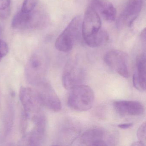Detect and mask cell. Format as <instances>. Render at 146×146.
Returning <instances> with one entry per match:
<instances>
[{
    "mask_svg": "<svg viewBox=\"0 0 146 146\" xmlns=\"http://www.w3.org/2000/svg\"><path fill=\"white\" fill-rule=\"evenodd\" d=\"M100 17L91 7L85 11L82 22V35L86 44L91 48L101 46L108 39V36L101 29Z\"/></svg>",
    "mask_w": 146,
    "mask_h": 146,
    "instance_id": "cell-1",
    "label": "cell"
},
{
    "mask_svg": "<svg viewBox=\"0 0 146 146\" xmlns=\"http://www.w3.org/2000/svg\"><path fill=\"white\" fill-rule=\"evenodd\" d=\"M67 99L68 106L79 111H85L91 109L94 102V91L90 86L79 84L70 90Z\"/></svg>",
    "mask_w": 146,
    "mask_h": 146,
    "instance_id": "cell-2",
    "label": "cell"
},
{
    "mask_svg": "<svg viewBox=\"0 0 146 146\" xmlns=\"http://www.w3.org/2000/svg\"><path fill=\"white\" fill-rule=\"evenodd\" d=\"M82 20L81 16L75 17L55 41L56 48L60 52H67L71 50L74 42L82 35Z\"/></svg>",
    "mask_w": 146,
    "mask_h": 146,
    "instance_id": "cell-3",
    "label": "cell"
},
{
    "mask_svg": "<svg viewBox=\"0 0 146 146\" xmlns=\"http://www.w3.org/2000/svg\"><path fill=\"white\" fill-rule=\"evenodd\" d=\"M34 10L29 13L24 12L21 10L18 12L13 19V28L16 29H36L44 27L47 22L46 15L41 11Z\"/></svg>",
    "mask_w": 146,
    "mask_h": 146,
    "instance_id": "cell-4",
    "label": "cell"
},
{
    "mask_svg": "<svg viewBox=\"0 0 146 146\" xmlns=\"http://www.w3.org/2000/svg\"><path fill=\"white\" fill-rule=\"evenodd\" d=\"M47 67L45 57L40 52L35 53L28 60L25 67V76L28 82L37 85L45 80Z\"/></svg>",
    "mask_w": 146,
    "mask_h": 146,
    "instance_id": "cell-5",
    "label": "cell"
},
{
    "mask_svg": "<svg viewBox=\"0 0 146 146\" xmlns=\"http://www.w3.org/2000/svg\"><path fill=\"white\" fill-rule=\"evenodd\" d=\"M19 100L24 113L29 119L41 113L43 106L36 90L29 87H21L19 93Z\"/></svg>",
    "mask_w": 146,
    "mask_h": 146,
    "instance_id": "cell-6",
    "label": "cell"
},
{
    "mask_svg": "<svg viewBox=\"0 0 146 146\" xmlns=\"http://www.w3.org/2000/svg\"><path fill=\"white\" fill-rule=\"evenodd\" d=\"M35 123L30 131L25 134L21 143L23 145L39 146L45 138L47 126V119L43 113H40L32 119Z\"/></svg>",
    "mask_w": 146,
    "mask_h": 146,
    "instance_id": "cell-7",
    "label": "cell"
},
{
    "mask_svg": "<svg viewBox=\"0 0 146 146\" xmlns=\"http://www.w3.org/2000/svg\"><path fill=\"white\" fill-rule=\"evenodd\" d=\"M36 86L42 106L52 111H60L62 108L61 102L52 85L45 80Z\"/></svg>",
    "mask_w": 146,
    "mask_h": 146,
    "instance_id": "cell-8",
    "label": "cell"
},
{
    "mask_svg": "<svg viewBox=\"0 0 146 146\" xmlns=\"http://www.w3.org/2000/svg\"><path fill=\"white\" fill-rule=\"evenodd\" d=\"M104 60L108 66L121 76L127 78L129 76L128 57L123 51L113 50L104 55Z\"/></svg>",
    "mask_w": 146,
    "mask_h": 146,
    "instance_id": "cell-9",
    "label": "cell"
},
{
    "mask_svg": "<svg viewBox=\"0 0 146 146\" xmlns=\"http://www.w3.org/2000/svg\"><path fill=\"white\" fill-rule=\"evenodd\" d=\"M84 78L85 73L83 67L76 62L69 61L63 71V86L66 89H71L77 85L82 84Z\"/></svg>",
    "mask_w": 146,
    "mask_h": 146,
    "instance_id": "cell-10",
    "label": "cell"
},
{
    "mask_svg": "<svg viewBox=\"0 0 146 146\" xmlns=\"http://www.w3.org/2000/svg\"><path fill=\"white\" fill-rule=\"evenodd\" d=\"M81 143L87 146L112 145L113 139L104 129L95 127L87 130L80 138Z\"/></svg>",
    "mask_w": 146,
    "mask_h": 146,
    "instance_id": "cell-11",
    "label": "cell"
},
{
    "mask_svg": "<svg viewBox=\"0 0 146 146\" xmlns=\"http://www.w3.org/2000/svg\"><path fill=\"white\" fill-rule=\"evenodd\" d=\"M142 7V0H129L116 23L117 28L131 27L138 17Z\"/></svg>",
    "mask_w": 146,
    "mask_h": 146,
    "instance_id": "cell-12",
    "label": "cell"
},
{
    "mask_svg": "<svg viewBox=\"0 0 146 146\" xmlns=\"http://www.w3.org/2000/svg\"><path fill=\"white\" fill-rule=\"evenodd\" d=\"M113 106L115 111L122 116H140L144 112L143 105L136 101H116Z\"/></svg>",
    "mask_w": 146,
    "mask_h": 146,
    "instance_id": "cell-13",
    "label": "cell"
},
{
    "mask_svg": "<svg viewBox=\"0 0 146 146\" xmlns=\"http://www.w3.org/2000/svg\"><path fill=\"white\" fill-rule=\"evenodd\" d=\"M146 54H141L137 57L135 70L133 76V84L135 88L140 91H146Z\"/></svg>",
    "mask_w": 146,
    "mask_h": 146,
    "instance_id": "cell-14",
    "label": "cell"
},
{
    "mask_svg": "<svg viewBox=\"0 0 146 146\" xmlns=\"http://www.w3.org/2000/svg\"><path fill=\"white\" fill-rule=\"evenodd\" d=\"M91 7L106 21L111 22L116 18L117 11L112 4L109 1L105 0H94Z\"/></svg>",
    "mask_w": 146,
    "mask_h": 146,
    "instance_id": "cell-15",
    "label": "cell"
},
{
    "mask_svg": "<svg viewBox=\"0 0 146 146\" xmlns=\"http://www.w3.org/2000/svg\"><path fill=\"white\" fill-rule=\"evenodd\" d=\"M38 0H24L21 11L24 12L29 13L35 9Z\"/></svg>",
    "mask_w": 146,
    "mask_h": 146,
    "instance_id": "cell-16",
    "label": "cell"
},
{
    "mask_svg": "<svg viewBox=\"0 0 146 146\" xmlns=\"http://www.w3.org/2000/svg\"><path fill=\"white\" fill-rule=\"evenodd\" d=\"M146 123L144 122L140 125L137 132L138 141L144 146H146Z\"/></svg>",
    "mask_w": 146,
    "mask_h": 146,
    "instance_id": "cell-17",
    "label": "cell"
},
{
    "mask_svg": "<svg viewBox=\"0 0 146 146\" xmlns=\"http://www.w3.org/2000/svg\"><path fill=\"white\" fill-rule=\"evenodd\" d=\"M9 51V47L7 43L0 39V62L2 58L7 55Z\"/></svg>",
    "mask_w": 146,
    "mask_h": 146,
    "instance_id": "cell-18",
    "label": "cell"
},
{
    "mask_svg": "<svg viewBox=\"0 0 146 146\" xmlns=\"http://www.w3.org/2000/svg\"><path fill=\"white\" fill-rule=\"evenodd\" d=\"M11 4V0H0V11L9 8Z\"/></svg>",
    "mask_w": 146,
    "mask_h": 146,
    "instance_id": "cell-19",
    "label": "cell"
},
{
    "mask_svg": "<svg viewBox=\"0 0 146 146\" xmlns=\"http://www.w3.org/2000/svg\"><path fill=\"white\" fill-rule=\"evenodd\" d=\"M133 126L132 123H125L119 124L118 127L121 129H128Z\"/></svg>",
    "mask_w": 146,
    "mask_h": 146,
    "instance_id": "cell-20",
    "label": "cell"
},
{
    "mask_svg": "<svg viewBox=\"0 0 146 146\" xmlns=\"http://www.w3.org/2000/svg\"><path fill=\"white\" fill-rule=\"evenodd\" d=\"M1 27H0V35H1Z\"/></svg>",
    "mask_w": 146,
    "mask_h": 146,
    "instance_id": "cell-21",
    "label": "cell"
}]
</instances>
